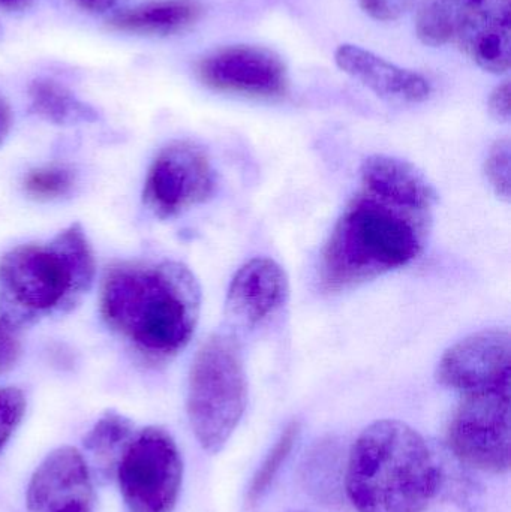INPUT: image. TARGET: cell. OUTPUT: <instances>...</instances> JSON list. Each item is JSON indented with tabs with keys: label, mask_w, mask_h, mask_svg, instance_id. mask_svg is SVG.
I'll return each mask as SVG.
<instances>
[{
	"label": "cell",
	"mask_w": 511,
	"mask_h": 512,
	"mask_svg": "<svg viewBox=\"0 0 511 512\" xmlns=\"http://www.w3.org/2000/svg\"><path fill=\"white\" fill-rule=\"evenodd\" d=\"M27 512H96L89 466L80 451L62 447L48 454L33 472Z\"/></svg>",
	"instance_id": "8fae6325"
},
{
	"label": "cell",
	"mask_w": 511,
	"mask_h": 512,
	"mask_svg": "<svg viewBox=\"0 0 511 512\" xmlns=\"http://www.w3.org/2000/svg\"><path fill=\"white\" fill-rule=\"evenodd\" d=\"M510 161V141L504 138L491 147L483 165L489 186L504 201H510Z\"/></svg>",
	"instance_id": "7402d4cb"
},
{
	"label": "cell",
	"mask_w": 511,
	"mask_h": 512,
	"mask_svg": "<svg viewBox=\"0 0 511 512\" xmlns=\"http://www.w3.org/2000/svg\"><path fill=\"white\" fill-rule=\"evenodd\" d=\"M30 110L45 122L59 126L98 120V113L84 104L68 87L50 78H39L29 87Z\"/></svg>",
	"instance_id": "e0dca14e"
},
{
	"label": "cell",
	"mask_w": 511,
	"mask_h": 512,
	"mask_svg": "<svg viewBox=\"0 0 511 512\" xmlns=\"http://www.w3.org/2000/svg\"><path fill=\"white\" fill-rule=\"evenodd\" d=\"M455 39L486 72L498 75L509 71L511 0H468Z\"/></svg>",
	"instance_id": "4fadbf2b"
},
{
	"label": "cell",
	"mask_w": 511,
	"mask_h": 512,
	"mask_svg": "<svg viewBox=\"0 0 511 512\" xmlns=\"http://www.w3.org/2000/svg\"><path fill=\"white\" fill-rule=\"evenodd\" d=\"M21 346L14 328L0 319V375L9 372L20 358Z\"/></svg>",
	"instance_id": "d4e9b609"
},
{
	"label": "cell",
	"mask_w": 511,
	"mask_h": 512,
	"mask_svg": "<svg viewBox=\"0 0 511 512\" xmlns=\"http://www.w3.org/2000/svg\"><path fill=\"white\" fill-rule=\"evenodd\" d=\"M99 307L105 325L138 363L161 367L194 336L200 283L182 262H114L102 277Z\"/></svg>",
	"instance_id": "6da1fadb"
},
{
	"label": "cell",
	"mask_w": 511,
	"mask_h": 512,
	"mask_svg": "<svg viewBox=\"0 0 511 512\" xmlns=\"http://www.w3.org/2000/svg\"><path fill=\"white\" fill-rule=\"evenodd\" d=\"M335 60L345 74L386 101L419 104L431 96V84L419 72L401 68L365 48L341 45L336 50Z\"/></svg>",
	"instance_id": "5bb4252c"
},
{
	"label": "cell",
	"mask_w": 511,
	"mask_h": 512,
	"mask_svg": "<svg viewBox=\"0 0 511 512\" xmlns=\"http://www.w3.org/2000/svg\"><path fill=\"white\" fill-rule=\"evenodd\" d=\"M26 397L15 387H0V453L23 421Z\"/></svg>",
	"instance_id": "603a6c76"
},
{
	"label": "cell",
	"mask_w": 511,
	"mask_h": 512,
	"mask_svg": "<svg viewBox=\"0 0 511 512\" xmlns=\"http://www.w3.org/2000/svg\"><path fill=\"white\" fill-rule=\"evenodd\" d=\"M432 212L360 189L324 246V289L345 291L416 261L431 231Z\"/></svg>",
	"instance_id": "7a4b0ae2"
},
{
	"label": "cell",
	"mask_w": 511,
	"mask_h": 512,
	"mask_svg": "<svg viewBox=\"0 0 511 512\" xmlns=\"http://www.w3.org/2000/svg\"><path fill=\"white\" fill-rule=\"evenodd\" d=\"M32 2H35V0H0V9L20 11V9L27 8Z\"/></svg>",
	"instance_id": "f1b7e54d"
},
{
	"label": "cell",
	"mask_w": 511,
	"mask_h": 512,
	"mask_svg": "<svg viewBox=\"0 0 511 512\" xmlns=\"http://www.w3.org/2000/svg\"><path fill=\"white\" fill-rule=\"evenodd\" d=\"M134 432L135 427L131 420L117 412H107L87 433L84 445L93 456L98 457L105 469L114 471L123 447Z\"/></svg>",
	"instance_id": "d6986e66"
},
{
	"label": "cell",
	"mask_w": 511,
	"mask_h": 512,
	"mask_svg": "<svg viewBox=\"0 0 511 512\" xmlns=\"http://www.w3.org/2000/svg\"><path fill=\"white\" fill-rule=\"evenodd\" d=\"M12 125V113L9 105L6 104L5 99L0 96V144L5 141L8 137L9 131H11Z\"/></svg>",
	"instance_id": "4316f807"
},
{
	"label": "cell",
	"mask_w": 511,
	"mask_h": 512,
	"mask_svg": "<svg viewBox=\"0 0 511 512\" xmlns=\"http://www.w3.org/2000/svg\"><path fill=\"white\" fill-rule=\"evenodd\" d=\"M360 8L377 21H396L404 17L414 0H359Z\"/></svg>",
	"instance_id": "cb8c5ba5"
},
{
	"label": "cell",
	"mask_w": 511,
	"mask_h": 512,
	"mask_svg": "<svg viewBox=\"0 0 511 512\" xmlns=\"http://www.w3.org/2000/svg\"><path fill=\"white\" fill-rule=\"evenodd\" d=\"M288 294L287 273L275 259H251L231 280L227 315L240 327H257L285 306Z\"/></svg>",
	"instance_id": "7c38bea8"
},
{
	"label": "cell",
	"mask_w": 511,
	"mask_h": 512,
	"mask_svg": "<svg viewBox=\"0 0 511 512\" xmlns=\"http://www.w3.org/2000/svg\"><path fill=\"white\" fill-rule=\"evenodd\" d=\"M96 264L80 224L0 259V319L15 331L72 312L92 289Z\"/></svg>",
	"instance_id": "3957f363"
},
{
	"label": "cell",
	"mask_w": 511,
	"mask_h": 512,
	"mask_svg": "<svg viewBox=\"0 0 511 512\" xmlns=\"http://www.w3.org/2000/svg\"><path fill=\"white\" fill-rule=\"evenodd\" d=\"M216 176L209 156L192 141H173L153 159L143 189V203L158 219H173L206 203Z\"/></svg>",
	"instance_id": "ba28073f"
},
{
	"label": "cell",
	"mask_w": 511,
	"mask_h": 512,
	"mask_svg": "<svg viewBox=\"0 0 511 512\" xmlns=\"http://www.w3.org/2000/svg\"><path fill=\"white\" fill-rule=\"evenodd\" d=\"M345 484L359 512H425L440 471L419 432L402 421L380 420L354 442Z\"/></svg>",
	"instance_id": "277c9868"
},
{
	"label": "cell",
	"mask_w": 511,
	"mask_h": 512,
	"mask_svg": "<svg viewBox=\"0 0 511 512\" xmlns=\"http://www.w3.org/2000/svg\"><path fill=\"white\" fill-rule=\"evenodd\" d=\"M510 442V388L467 394L450 423L455 456L479 471L507 474Z\"/></svg>",
	"instance_id": "52a82bcc"
},
{
	"label": "cell",
	"mask_w": 511,
	"mask_h": 512,
	"mask_svg": "<svg viewBox=\"0 0 511 512\" xmlns=\"http://www.w3.org/2000/svg\"><path fill=\"white\" fill-rule=\"evenodd\" d=\"M246 403L248 382L239 342L231 334H213L192 361L186 399L192 432L207 453L225 447Z\"/></svg>",
	"instance_id": "5b68a950"
},
{
	"label": "cell",
	"mask_w": 511,
	"mask_h": 512,
	"mask_svg": "<svg viewBox=\"0 0 511 512\" xmlns=\"http://www.w3.org/2000/svg\"><path fill=\"white\" fill-rule=\"evenodd\" d=\"M510 352L507 330L470 334L444 352L437 367L438 382L465 396L510 388Z\"/></svg>",
	"instance_id": "30bf717a"
},
{
	"label": "cell",
	"mask_w": 511,
	"mask_h": 512,
	"mask_svg": "<svg viewBox=\"0 0 511 512\" xmlns=\"http://www.w3.org/2000/svg\"><path fill=\"white\" fill-rule=\"evenodd\" d=\"M468 0H423L417 9L416 32L429 47H441L456 38Z\"/></svg>",
	"instance_id": "ac0fdd59"
},
{
	"label": "cell",
	"mask_w": 511,
	"mask_h": 512,
	"mask_svg": "<svg viewBox=\"0 0 511 512\" xmlns=\"http://www.w3.org/2000/svg\"><path fill=\"white\" fill-rule=\"evenodd\" d=\"M78 3L89 11H105L113 5L114 0H78Z\"/></svg>",
	"instance_id": "83f0119b"
},
{
	"label": "cell",
	"mask_w": 511,
	"mask_h": 512,
	"mask_svg": "<svg viewBox=\"0 0 511 512\" xmlns=\"http://www.w3.org/2000/svg\"><path fill=\"white\" fill-rule=\"evenodd\" d=\"M362 188L414 209L432 212L437 192L428 177L411 162L389 155H372L360 167Z\"/></svg>",
	"instance_id": "9a60e30c"
},
{
	"label": "cell",
	"mask_w": 511,
	"mask_h": 512,
	"mask_svg": "<svg viewBox=\"0 0 511 512\" xmlns=\"http://www.w3.org/2000/svg\"><path fill=\"white\" fill-rule=\"evenodd\" d=\"M75 185L72 170L63 165H45L29 171L24 177V192L33 200L51 201L65 197Z\"/></svg>",
	"instance_id": "ffe728a7"
},
{
	"label": "cell",
	"mask_w": 511,
	"mask_h": 512,
	"mask_svg": "<svg viewBox=\"0 0 511 512\" xmlns=\"http://www.w3.org/2000/svg\"><path fill=\"white\" fill-rule=\"evenodd\" d=\"M299 433L300 424L296 423V421L285 427L284 432L279 436L278 441L273 445L272 450H270V453L267 454L266 459L258 468L257 474L254 475V480H252L251 487H249V501H258L264 495V492L269 489L270 484L273 483L276 475L281 471L285 460L288 459L291 451H293L297 438H299Z\"/></svg>",
	"instance_id": "44dd1931"
},
{
	"label": "cell",
	"mask_w": 511,
	"mask_h": 512,
	"mask_svg": "<svg viewBox=\"0 0 511 512\" xmlns=\"http://www.w3.org/2000/svg\"><path fill=\"white\" fill-rule=\"evenodd\" d=\"M489 113L497 122H510V83L504 81L500 86L495 87L494 92L489 96Z\"/></svg>",
	"instance_id": "484cf974"
},
{
	"label": "cell",
	"mask_w": 511,
	"mask_h": 512,
	"mask_svg": "<svg viewBox=\"0 0 511 512\" xmlns=\"http://www.w3.org/2000/svg\"><path fill=\"white\" fill-rule=\"evenodd\" d=\"M198 78L216 92L251 98H282L288 90L287 66L269 48L230 45L207 54L197 66Z\"/></svg>",
	"instance_id": "9c48e42d"
},
{
	"label": "cell",
	"mask_w": 511,
	"mask_h": 512,
	"mask_svg": "<svg viewBox=\"0 0 511 512\" xmlns=\"http://www.w3.org/2000/svg\"><path fill=\"white\" fill-rule=\"evenodd\" d=\"M290 512H306V511H290Z\"/></svg>",
	"instance_id": "f546056e"
},
{
	"label": "cell",
	"mask_w": 511,
	"mask_h": 512,
	"mask_svg": "<svg viewBox=\"0 0 511 512\" xmlns=\"http://www.w3.org/2000/svg\"><path fill=\"white\" fill-rule=\"evenodd\" d=\"M203 15L197 0H150L117 12L108 21L119 32L144 36H168L185 32Z\"/></svg>",
	"instance_id": "2e32d148"
},
{
	"label": "cell",
	"mask_w": 511,
	"mask_h": 512,
	"mask_svg": "<svg viewBox=\"0 0 511 512\" xmlns=\"http://www.w3.org/2000/svg\"><path fill=\"white\" fill-rule=\"evenodd\" d=\"M128 512H173L183 481L176 441L161 427L135 430L114 468Z\"/></svg>",
	"instance_id": "8992f818"
}]
</instances>
